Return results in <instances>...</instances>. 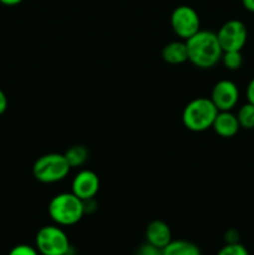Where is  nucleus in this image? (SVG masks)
Instances as JSON below:
<instances>
[{"mask_svg": "<svg viewBox=\"0 0 254 255\" xmlns=\"http://www.w3.org/2000/svg\"><path fill=\"white\" fill-rule=\"evenodd\" d=\"M188 51V60L199 69H211L218 64L223 55L217 34L209 30L198 32L184 40Z\"/></svg>", "mask_w": 254, "mask_h": 255, "instance_id": "obj_1", "label": "nucleus"}, {"mask_svg": "<svg viewBox=\"0 0 254 255\" xmlns=\"http://www.w3.org/2000/svg\"><path fill=\"white\" fill-rule=\"evenodd\" d=\"M49 214L57 226H74L85 214L84 201L72 192L56 194L49 203Z\"/></svg>", "mask_w": 254, "mask_h": 255, "instance_id": "obj_2", "label": "nucleus"}, {"mask_svg": "<svg viewBox=\"0 0 254 255\" xmlns=\"http://www.w3.org/2000/svg\"><path fill=\"white\" fill-rule=\"evenodd\" d=\"M218 112L211 99L198 97L186 105L182 112V121L191 131L202 132L213 126Z\"/></svg>", "mask_w": 254, "mask_h": 255, "instance_id": "obj_3", "label": "nucleus"}, {"mask_svg": "<svg viewBox=\"0 0 254 255\" xmlns=\"http://www.w3.org/2000/svg\"><path fill=\"white\" fill-rule=\"evenodd\" d=\"M70 164L64 154L49 153L39 157L32 166V174L41 183L60 182L69 174Z\"/></svg>", "mask_w": 254, "mask_h": 255, "instance_id": "obj_4", "label": "nucleus"}, {"mask_svg": "<svg viewBox=\"0 0 254 255\" xmlns=\"http://www.w3.org/2000/svg\"><path fill=\"white\" fill-rule=\"evenodd\" d=\"M36 249L41 255H67L70 242L66 233L57 226H45L37 232Z\"/></svg>", "mask_w": 254, "mask_h": 255, "instance_id": "obj_5", "label": "nucleus"}, {"mask_svg": "<svg viewBox=\"0 0 254 255\" xmlns=\"http://www.w3.org/2000/svg\"><path fill=\"white\" fill-rule=\"evenodd\" d=\"M171 26L177 36L187 40L201 30V19L193 7L181 5L172 12Z\"/></svg>", "mask_w": 254, "mask_h": 255, "instance_id": "obj_6", "label": "nucleus"}, {"mask_svg": "<svg viewBox=\"0 0 254 255\" xmlns=\"http://www.w3.org/2000/svg\"><path fill=\"white\" fill-rule=\"evenodd\" d=\"M217 37L223 51H242L247 42L248 31L241 20H229L222 25Z\"/></svg>", "mask_w": 254, "mask_h": 255, "instance_id": "obj_7", "label": "nucleus"}, {"mask_svg": "<svg viewBox=\"0 0 254 255\" xmlns=\"http://www.w3.org/2000/svg\"><path fill=\"white\" fill-rule=\"evenodd\" d=\"M211 100L218 111H231L239 100L238 86L231 80H221L213 86Z\"/></svg>", "mask_w": 254, "mask_h": 255, "instance_id": "obj_8", "label": "nucleus"}, {"mask_svg": "<svg viewBox=\"0 0 254 255\" xmlns=\"http://www.w3.org/2000/svg\"><path fill=\"white\" fill-rule=\"evenodd\" d=\"M72 193L82 201L92 199L100 189V179L95 172L84 169L72 179Z\"/></svg>", "mask_w": 254, "mask_h": 255, "instance_id": "obj_9", "label": "nucleus"}, {"mask_svg": "<svg viewBox=\"0 0 254 255\" xmlns=\"http://www.w3.org/2000/svg\"><path fill=\"white\" fill-rule=\"evenodd\" d=\"M147 243L156 248L163 249L172 241V232L168 224L162 221H153L146 229Z\"/></svg>", "mask_w": 254, "mask_h": 255, "instance_id": "obj_10", "label": "nucleus"}, {"mask_svg": "<svg viewBox=\"0 0 254 255\" xmlns=\"http://www.w3.org/2000/svg\"><path fill=\"white\" fill-rule=\"evenodd\" d=\"M212 127L217 134L226 138L236 136L241 128L237 115H233L231 111H219Z\"/></svg>", "mask_w": 254, "mask_h": 255, "instance_id": "obj_11", "label": "nucleus"}, {"mask_svg": "<svg viewBox=\"0 0 254 255\" xmlns=\"http://www.w3.org/2000/svg\"><path fill=\"white\" fill-rule=\"evenodd\" d=\"M162 57L166 62L172 65L183 64L188 60L186 41H172L162 50Z\"/></svg>", "mask_w": 254, "mask_h": 255, "instance_id": "obj_12", "label": "nucleus"}, {"mask_svg": "<svg viewBox=\"0 0 254 255\" xmlns=\"http://www.w3.org/2000/svg\"><path fill=\"white\" fill-rule=\"evenodd\" d=\"M162 255H202L196 244L188 241H171L163 249Z\"/></svg>", "mask_w": 254, "mask_h": 255, "instance_id": "obj_13", "label": "nucleus"}, {"mask_svg": "<svg viewBox=\"0 0 254 255\" xmlns=\"http://www.w3.org/2000/svg\"><path fill=\"white\" fill-rule=\"evenodd\" d=\"M65 158H66L67 163L70 164L71 168H76V167L82 166L85 162L89 159V149L81 144H76L67 149L64 153Z\"/></svg>", "mask_w": 254, "mask_h": 255, "instance_id": "obj_14", "label": "nucleus"}, {"mask_svg": "<svg viewBox=\"0 0 254 255\" xmlns=\"http://www.w3.org/2000/svg\"><path fill=\"white\" fill-rule=\"evenodd\" d=\"M237 119H238L239 126L242 128L246 129H253L254 128V105L248 102V104L243 105L239 109L238 114H237Z\"/></svg>", "mask_w": 254, "mask_h": 255, "instance_id": "obj_15", "label": "nucleus"}, {"mask_svg": "<svg viewBox=\"0 0 254 255\" xmlns=\"http://www.w3.org/2000/svg\"><path fill=\"white\" fill-rule=\"evenodd\" d=\"M221 60L228 70H238L243 65V56L241 51H223Z\"/></svg>", "mask_w": 254, "mask_h": 255, "instance_id": "obj_16", "label": "nucleus"}, {"mask_svg": "<svg viewBox=\"0 0 254 255\" xmlns=\"http://www.w3.org/2000/svg\"><path fill=\"white\" fill-rule=\"evenodd\" d=\"M217 255H249V253L246 247L238 242V243H227Z\"/></svg>", "mask_w": 254, "mask_h": 255, "instance_id": "obj_17", "label": "nucleus"}, {"mask_svg": "<svg viewBox=\"0 0 254 255\" xmlns=\"http://www.w3.org/2000/svg\"><path fill=\"white\" fill-rule=\"evenodd\" d=\"M39 254L40 253L37 252V249L32 248V247L30 246H26V244H19V246L14 247L7 255H39Z\"/></svg>", "mask_w": 254, "mask_h": 255, "instance_id": "obj_18", "label": "nucleus"}, {"mask_svg": "<svg viewBox=\"0 0 254 255\" xmlns=\"http://www.w3.org/2000/svg\"><path fill=\"white\" fill-rule=\"evenodd\" d=\"M134 255H162V249L156 248V247L151 246L149 243H146L137 249Z\"/></svg>", "mask_w": 254, "mask_h": 255, "instance_id": "obj_19", "label": "nucleus"}, {"mask_svg": "<svg viewBox=\"0 0 254 255\" xmlns=\"http://www.w3.org/2000/svg\"><path fill=\"white\" fill-rule=\"evenodd\" d=\"M247 99H248V102L254 105V77L249 81L248 87H247Z\"/></svg>", "mask_w": 254, "mask_h": 255, "instance_id": "obj_20", "label": "nucleus"}, {"mask_svg": "<svg viewBox=\"0 0 254 255\" xmlns=\"http://www.w3.org/2000/svg\"><path fill=\"white\" fill-rule=\"evenodd\" d=\"M7 109V99L6 95L4 94L1 89H0V115L4 114Z\"/></svg>", "mask_w": 254, "mask_h": 255, "instance_id": "obj_21", "label": "nucleus"}, {"mask_svg": "<svg viewBox=\"0 0 254 255\" xmlns=\"http://www.w3.org/2000/svg\"><path fill=\"white\" fill-rule=\"evenodd\" d=\"M227 243H238V233L236 231H228L226 234Z\"/></svg>", "mask_w": 254, "mask_h": 255, "instance_id": "obj_22", "label": "nucleus"}, {"mask_svg": "<svg viewBox=\"0 0 254 255\" xmlns=\"http://www.w3.org/2000/svg\"><path fill=\"white\" fill-rule=\"evenodd\" d=\"M242 4L248 11L254 12V0H242Z\"/></svg>", "mask_w": 254, "mask_h": 255, "instance_id": "obj_23", "label": "nucleus"}, {"mask_svg": "<svg viewBox=\"0 0 254 255\" xmlns=\"http://www.w3.org/2000/svg\"><path fill=\"white\" fill-rule=\"evenodd\" d=\"M22 1H24V0H0V2H1L2 5H6V6H14V5L20 4V2Z\"/></svg>", "mask_w": 254, "mask_h": 255, "instance_id": "obj_24", "label": "nucleus"}]
</instances>
